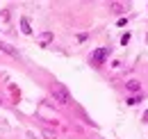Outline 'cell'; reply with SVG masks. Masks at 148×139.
I'll return each mask as SVG.
<instances>
[{
  "label": "cell",
  "instance_id": "5",
  "mask_svg": "<svg viewBox=\"0 0 148 139\" xmlns=\"http://www.w3.org/2000/svg\"><path fill=\"white\" fill-rule=\"evenodd\" d=\"M39 41H41V43H50V41H53V34H50V32H43V34L39 36Z\"/></svg>",
  "mask_w": 148,
  "mask_h": 139
},
{
  "label": "cell",
  "instance_id": "10",
  "mask_svg": "<svg viewBox=\"0 0 148 139\" xmlns=\"http://www.w3.org/2000/svg\"><path fill=\"white\" fill-rule=\"evenodd\" d=\"M0 103H2V100H0Z\"/></svg>",
  "mask_w": 148,
  "mask_h": 139
},
{
  "label": "cell",
  "instance_id": "8",
  "mask_svg": "<svg viewBox=\"0 0 148 139\" xmlns=\"http://www.w3.org/2000/svg\"><path fill=\"white\" fill-rule=\"evenodd\" d=\"M0 50H5V52H12V55H16V50H14V48H9L7 43H0Z\"/></svg>",
  "mask_w": 148,
  "mask_h": 139
},
{
  "label": "cell",
  "instance_id": "2",
  "mask_svg": "<svg viewBox=\"0 0 148 139\" xmlns=\"http://www.w3.org/2000/svg\"><path fill=\"white\" fill-rule=\"evenodd\" d=\"M112 48H96L91 52V57H89V62H91V66H103L105 62H107V57H110Z\"/></svg>",
  "mask_w": 148,
  "mask_h": 139
},
{
  "label": "cell",
  "instance_id": "7",
  "mask_svg": "<svg viewBox=\"0 0 148 139\" xmlns=\"http://www.w3.org/2000/svg\"><path fill=\"white\" fill-rule=\"evenodd\" d=\"M137 103H141V96H130L128 98V105H137Z\"/></svg>",
  "mask_w": 148,
  "mask_h": 139
},
{
  "label": "cell",
  "instance_id": "4",
  "mask_svg": "<svg viewBox=\"0 0 148 139\" xmlns=\"http://www.w3.org/2000/svg\"><path fill=\"white\" fill-rule=\"evenodd\" d=\"M21 30H23V34H30V32H32V28H30V21H27L25 16L21 18Z\"/></svg>",
  "mask_w": 148,
  "mask_h": 139
},
{
  "label": "cell",
  "instance_id": "3",
  "mask_svg": "<svg viewBox=\"0 0 148 139\" xmlns=\"http://www.w3.org/2000/svg\"><path fill=\"white\" fill-rule=\"evenodd\" d=\"M125 89H128V91H139V89H141V82H139V80H128V82H125Z\"/></svg>",
  "mask_w": 148,
  "mask_h": 139
},
{
  "label": "cell",
  "instance_id": "6",
  "mask_svg": "<svg viewBox=\"0 0 148 139\" xmlns=\"http://www.w3.org/2000/svg\"><path fill=\"white\" fill-rule=\"evenodd\" d=\"M123 7H125V5H119V2H112V12H116V14H121V12H123Z\"/></svg>",
  "mask_w": 148,
  "mask_h": 139
},
{
  "label": "cell",
  "instance_id": "9",
  "mask_svg": "<svg viewBox=\"0 0 148 139\" xmlns=\"http://www.w3.org/2000/svg\"><path fill=\"white\" fill-rule=\"evenodd\" d=\"M144 123H148V109L144 112Z\"/></svg>",
  "mask_w": 148,
  "mask_h": 139
},
{
  "label": "cell",
  "instance_id": "1",
  "mask_svg": "<svg viewBox=\"0 0 148 139\" xmlns=\"http://www.w3.org/2000/svg\"><path fill=\"white\" fill-rule=\"evenodd\" d=\"M50 94H53V98H55L59 105L71 103V94H69V89L64 87L62 82H53V85H50Z\"/></svg>",
  "mask_w": 148,
  "mask_h": 139
}]
</instances>
